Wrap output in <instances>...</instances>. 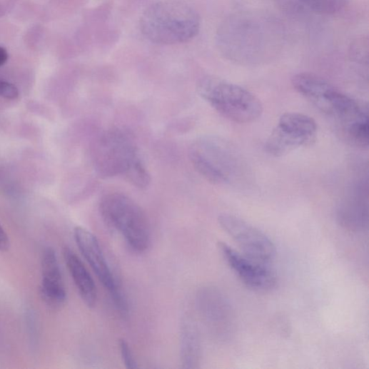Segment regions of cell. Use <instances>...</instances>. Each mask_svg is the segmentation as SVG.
I'll return each instance as SVG.
<instances>
[{
    "instance_id": "obj_1",
    "label": "cell",
    "mask_w": 369,
    "mask_h": 369,
    "mask_svg": "<svg viewBox=\"0 0 369 369\" xmlns=\"http://www.w3.org/2000/svg\"><path fill=\"white\" fill-rule=\"evenodd\" d=\"M93 163L102 178L123 176L141 189L146 188L151 182L134 137L125 128H110L98 138L93 147Z\"/></svg>"
},
{
    "instance_id": "obj_2",
    "label": "cell",
    "mask_w": 369,
    "mask_h": 369,
    "mask_svg": "<svg viewBox=\"0 0 369 369\" xmlns=\"http://www.w3.org/2000/svg\"><path fill=\"white\" fill-rule=\"evenodd\" d=\"M143 36L158 45L173 46L191 41L198 34V12L180 0H163L147 7L139 20Z\"/></svg>"
},
{
    "instance_id": "obj_3",
    "label": "cell",
    "mask_w": 369,
    "mask_h": 369,
    "mask_svg": "<svg viewBox=\"0 0 369 369\" xmlns=\"http://www.w3.org/2000/svg\"><path fill=\"white\" fill-rule=\"evenodd\" d=\"M99 211L104 223L121 234L133 251L143 253L150 248V221L131 198L121 193L107 194L100 201Z\"/></svg>"
},
{
    "instance_id": "obj_4",
    "label": "cell",
    "mask_w": 369,
    "mask_h": 369,
    "mask_svg": "<svg viewBox=\"0 0 369 369\" xmlns=\"http://www.w3.org/2000/svg\"><path fill=\"white\" fill-rule=\"evenodd\" d=\"M197 91L216 111L235 123H253L263 114L261 101L254 94L236 84L207 77L198 83Z\"/></svg>"
},
{
    "instance_id": "obj_5",
    "label": "cell",
    "mask_w": 369,
    "mask_h": 369,
    "mask_svg": "<svg viewBox=\"0 0 369 369\" xmlns=\"http://www.w3.org/2000/svg\"><path fill=\"white\" fill-rule=\"evenodd\" d=\"M190 160L195 170L208 182L227 185L243 171V163L233 147L215 136H203L191 146Z\"/></svg>"
},
{
    "instance_id": "obj_6",
    "label": "cell",
    "mask_w": 369,
    "mask_h": 369,
    "mask_svg": "<svg viewBox=\"0 0 369 369\" xmlns=\"http://www.w3.org/2000/svg\"><path fill=\"white\" fill-rule=\"evenodd\" d=\"M292 85L318 109L340 120L343 125L365 112L353 99L314 74H298L293 77Z\"/></svg>"
},
{
    "instance_id": "obj_7",
    "label": "cell",
    "mask_w": 369,
    "mask_h": 369,
    "mask_svg": "<svg viewBox=\"0 0 369 369\" xmlns=\"http://www.w3.org/2000/svg\"><path fill=\"white\" fill-rule=\"evenodd\" d=\"M318 126L310 116L300 113L283 114L266 142V152L282 157L310 145L315 138Z\"/></svg>"
},
{
    "instance_id": "obj_8",
    "label": "cell",
    "mask_w": 369,
    "mask_h": 369,
    "mask_svg": "<svg viewBox=\"0 0 369 369\" xmlns=\"http://www.w3.org/2000/svg\"><path fill=\"white\" fill-rule=\"evenodd\" d=\"M74 236L81 253L109 292L117 310L122 316L127 317L129 313L127 299L108 263L98 240L92 233L81 227L74 231Z\"/></svg>"
},
{
    "instance_id": "obj_9",
    "label": "cell",
    "mask_w": 369,
    "mask_h": 369,
    "mask_svg": "<svg viewBox=\"0 0 369 369\" xmlns=\"http://www.w3.org/2000/svg\"><path fill=\"white\" fill-rule=\"evenodd\" d=\"M220 227L238 245L246 256L267 264L274 257L275 246L271 240L245 220L230 213L218 217Z\"/></svg>"
},
{
    "instance_id": "obj_10",
    "label": "cell",
    "mask_w": 369,
    "mask_h": 369,
    "mask_svg": "<svg viewBox=\"0 0 369 369\" xmlns=\"http://www.w3.org/2000/svg\"><path fill=\"white\" fill-rule=\"evenodd\" d=\"M196 303L209 330L220 339L229 338L235 329L236 316L225 293L216 287L204 286L197 293Z\"/></svg>"
},
{
    "instance_id": "obj_11",
    "label": "cell",
    "mask_w": 369,
    "mask_h": 369,
    "mask_svg": "<svg viewBox=\"0 0 369 369\" xmlns=\"http://www.w3.org/2000/svg\"><path fill=\"white\" fill-rule=\"evenodd\" d=\"M218 249L231 269L248 287L258 291L275 287L276 275L266 263L240 253L223 242L218 243Z\"/></svg>"
},
{
    "instance_id": "obj_12",
    "label": "cell",
    "mask_w": 369,
    "mask_h": 369,
    "mask_svg": "<svg viewBox=\"0 0 369 369\" xmlns=\"http://www.w3.org/2000/svg\"><path fill=\"white\" fill-rule=\"evenodd\" d=\"M41 271V298L49 308H59L66 300V292L59 263L52 248L47 247L43 252Z\"/></svg>"
},
{
    "instance_id": "obj_13",
    "label": "cell",
    "mask_w": 369,
    "mask_h": 369,
    "mask_svg": "<svg viewBox=\"0 0 369 369\" xmlns=\"http://www.w3.org/2000/svg\"><path fill=\"white\" fill-rule=\"evenodd\" d=\"M63 256L83 301L89 308H95L98 300V292L91 273L81 258L69 248H64Z\"/></svg>"
},
{
    "instance_id": "obj_14",
    "label": "cell",
    "mask_w": 369,
    "mask_h": 369,
    "mask_svg": "<svg viewBox=\"0 0 369 369\" xmlns=\"http://www.w3.org/2000/svg\"><path fill=\"white\" fill-rule=\"evenodd\" d=\"M181 361L183 368H198L201 363V345L198 328L190 317L184 318L180 335Z\"/></svg>"
},
{
    "instance_id": "obj_15",
    "label": "cell",
    "mask_w": 369,
    "mask_h": 369,
    "mask_svg": "<svg viewBox=\"0 0 369 369\" xmlns=\"http://www.w3.org/2000/svg\"><path fill=\"white\" fill-rule=\"evenodd\" d=\"M337 218L339 225L352 233H360L368 226L367 203L361 198H351L338 208Z\"/></svg>"
},
{
    "instance_id": "obj_16",
    "label": "cell",
    "mask_w": 369,
    "mask_h": 369,
    "mask_svg": "<svg viewBox=\"0 0 369 369\" xmlns=\"http://www.w3.org/2000/svg\"><path fill=\"white\" fill-rule=\"evenodd\" d=\"M348 138L356 146H368L369 126L368 116L366 112L344 126Z\"/></svg>"
},
{
    "instance_id": "obj_17",
    "label": "cell",
    "mask_w": 369,
    "mask_h": 369,
    "mask_svg": "<svg viewBox=\"0 0 369 369\" xmlns=\"http://www.w3.org/2000/svg\"><path fill=\"white\" fill-rule=\"evenodd\" d=\"M315 13L322 15H333L340 12L345 6V0H300Z\"/></svg>"
},
{
    "instance_id": "obj_18",
    "label": "cell",
    "mask_w": 369,
    "mask_h": 369,
    "mask_svg": "<svg viewBox=\"0 0 369 369\" xmlns=\"http://www.w3.org/2000/svg\"><path fill=\"white\" fill-rule=\"evenodd\" d=\"M350 56L354 61L368 64V37H360L355 40L350 47Z\"/></svg>"
},
{
    "instance_id": "obj_19",
    "label": "cell",
    "mask_w": 369,
    "mask_h": 369,
    "mask_svg": "<svg viewBox=\"0 0 369 369\" xmlns=\"http://www.w3.org/2000/svg\"><path fill=\"white\" fill-rule=\"evenodd\" d=\"M119 348L122 360L127 368H136L138 367L137 362L134 358L131 349L124 339H120L118 341Z\"/></svg>"
},
{
    "instance_id": "obj_20",
    "label": "cell",
    "mask_w": 369,
    "mask_h": 369,
    "mask_svg": "<svg viewBox=\"0 0 369 369\" xmlns=\"http://www.w3.org/2000/svg\"><path fill=\"white\" fill-rule=\"evenodd\" d=\"M19 91L18 89L12 84L0 81V97L9 100H15L18 98Z\"/></svg>"
},
{
    "instance_id": "obj_21",
    "label": "cell",
    "mask_w": 369,
    "mask_h": 369,
    "mask_svg": "<svg viewBox=\"0 0 369 369\" xmlns=\"http://www.w3.org/2000/svg\"><path fill=\"white\" fill-rule=\"evenodd\" d=\"M11 247L10 240L4 229L0 226V251L7 252Z\"/></svg>"
},
{
    "instance_id": "obj_22",
    "label": "cell",
    "mask_w": 369,
    "mask_h": 369,
    "mask_svg": "<svg viewBox=\"0 0 369 369\" xmlns=\"http://www.w3.org/2000/svg\"><path fill=\"white\" fill-rule=\"evenodd\" d=\"M9 59V54L6 49L0 46V66H4Z\"/></svg>"
}]
</instances>
